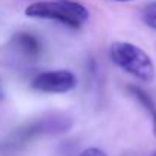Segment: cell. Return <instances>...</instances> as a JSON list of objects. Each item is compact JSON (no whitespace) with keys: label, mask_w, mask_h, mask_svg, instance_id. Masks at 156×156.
Segmentation results:
<instances>
[{"label":"cell","mask_w":156,"mask_h":156,"mask_svg":"<svg viewBox=\"0 0 156 156\" xmlns=\"http://www.w3.org/2000/svg\"><path fill=\"white\" fill-rule=\"evenodd\" d=\"M127 93L136 100V103H140V106L146 111V114L150 117L152 121V132L156 136V103L152 99V96L149 93H146L143 88L135 87V85H129L127 87Z\"/></svg>","instance_id":"277c9868"},{"label":"cell","mask_w":156,"mask_h":156,"mask_svg":"<svg viewBox=\"0 0 156 156\" xmlns=\"http://www.w3.org/2000/svg\"><path fill=\"white\" fill-rule=\"evenodd\" d=\"M29 18L53 20L73 29L82 27L88 18L90 11L76 0H41L29 5L24 9Z\"/></svg>","instance_id":"6da1fadb"},{"label":"cell","mask_w":156,"mask_h":156,"mask_svg":"<svg viewBox=\"0 0 156 156\" xmlns=\"http://www.w3.org/2000/svg\"><path fill=\"white\" fill-rule=\"evenodd\" d=\"M77 85V77L70 70H49L37 74L30 87L37 93L44 94H65L74 90Z\"/></svg>","instance_id":"3957f363"},{"label":"cell","mask_w":156,"mask_h":156,"mask_svg":"<svg viewBox=\"0 0 156 156\" xmlns=\"http://www.w3.org/2000/svg\"><path fill=\"white\" fill-rule=\"evenodd\" d=\"M141 20L146 26L156 30V0H152L146 3L141 9Z\"/></svg>","instance_id":"8992f818"},{"label":"cell","mask_w":156,"mask_h":156,"mask_svg":"<svg viewBox=\"0 0 156 156\" xmlns=\"http://www.w3.org/2000/svg\"><path fill=\"white\" fill-rule=\"evenodd\" d=\"M111 61L124 73L136 77L144 83L155 80V64L149 53L140 46H135L127 41H115L109 47Z\"/></svg>","instance_id":"7a4b0ae2"},{"label":"cell","mask_w":156,"mask_h":156,"mask_svg":"<svg viewBox=\"0 0 156 156\" xmlns=\"http://www.w3.org/2000/svg\"><path fill=\"white\" fill-rule=\"evenodd\" d=\"M3 97H5V90H3V83L0 80V100H3Z\"/></svg>","instance_id":"ba28073f"},{"label":"cell","mask_w":156,"mask_h":156,"mask_svg":"<svg viewBox=\"0 0 156 156\" xmlns=\"http://www.w3.org/2000/svg\"><path fill=\"white\" fill-rule=\"evenodd\" d=\"M15 49L18 50V53H21L24 58H37L40 55V41L30 35V34H18L15 35V38L12 40Z\"/></svg>","instance_id":"5b68a950"},{"label":"cell","mask_w":156,"mask_h":156,"mask_svg":"<svg viewBox=\"0 0 156 156\" xmlns=\"http://www.w3.org/2000/svg\"><path fill=\"white\" fill-rule=\"evenodd\" d=\"M79 156H106V153L99 147H88L83 152H80Z\"/></svg>","instance_id":"52a82bcc"},{"label":"cell","mask_w":156,"mask_h":156,"mask_svg":"<svg viewBox=\"0 0 156 156\" xmlns=\"http://www.w3.org/2000/svg\"><path fill=\"white\" fill-rule=\"evenodd\" d=\"M112 2H120V3H127V2H132V0H112Z\"/></svg>","instance_id":"9c48e42d"},{"label":"cell","mask_w":156,"mask_h":156,"mask_svg":"<svg viewBox=\"0 0 156 156\" xmlns=\"http://www.w3.org/2000/svg\"><path fill=\"white\" fill-rule=\"evenodd\" d=\"M152 156H156V153H153V155H152Z\"/></svg>","instance_id":"30bf717a"}]
</instances>
